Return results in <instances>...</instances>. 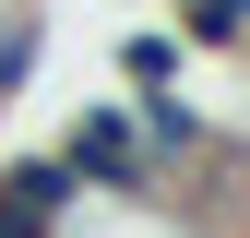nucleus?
Instances as JSON below:
<instances>
[{"label": "nucleus", "instance_id": "f257e3e1", "mask_svg": "<svg viewBox=\"0 0 250 238\" xmlns=\"http://www.w3.org/2000/svg\"><path fill=\"white\" fill-rule=\"evenodd\" d=\"M179 60L191 48H179L167 24H143V36H119V83H131V96H179Z\"/></svg>", "mask_w": 250, "mask_h": 238}, {"label": "nucleus", "instance_id": "f03ea898", "mask_svg": "<svg viewBox=\"0 0 250 238\" xmlns=\"http://www.w3.org/2000/svg\"><path fill=\"white\" fill-rule=\"evenodd\" d=\"M179 48H250V0H179Z\"/></svg>", "mask_w": 250, "mask_h": 238}]
</instances>
